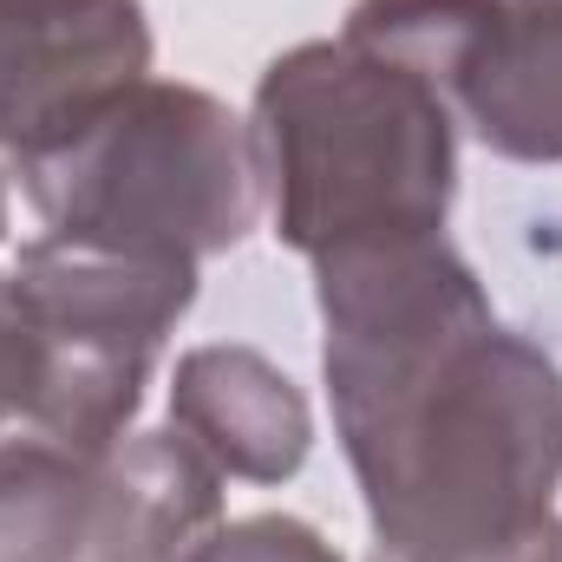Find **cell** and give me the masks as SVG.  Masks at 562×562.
<instances>
[{
	"instance_id": "6da1fadb",
	"label": "cell",
	"mask_w": 562,
	"mask_h": 562,
	"mask_svg": "<svg viewBox=\"0 0 562 562\" xmlns=\"http://www.w3.org/2000/svg\"><path fill=\"white\" fill-rule=\"evenodd\" d=\"M314 301L367 562H471L557 524L562 367L497 321L445 229L314 256Z\"/></svg>"
},
{
	"instance_id": "7a4b0ae2",
	"label": "cell",
	"mask_w": 562,
	"mask_h": 562,
	"mask_svg": "<svg viewBox=\"0 0 562 562\" xmlns=\"http://www.w3.org/2000/svg\"><path fill=\"white\" fill-rule=\"evenodd\" d=\"M262 216L281 249L327 256L431 236L458 196V119L413 66L353 40H301L249 99Z\"/></svg>"
},
{
	"instance_id": "3957f363",
	"label": "cell",
	"mask_w": 562,
	"mask_h": 562,
	"mask_svg": "<svg viewBox=\"0 0 562 562\" xmlns=\"http://www.w3.org/2000/svg\"><path fill=\"white\" fill-rule=\"evenodd\" d=\"M46 236L132 256H223L262 216L249 119L183 79H144L79 138L20 164Z\"/></svg>"
},
{
	"instance_id": "277c9868",
	"label": "cell",
	"mask_w": 562,
	"mask_h": 562,
	"mask_svg": "<svg viewBox=\"0 0 562 562\" xmlns=\"http://www.w3.org/2000/svg\"><path fill=\"white\" fill-rule=\"evenodd\" d=\"M7 281L40 334V400L26 431L99 464L132 431L150 367L196 301V262L33 236Z\"/></svg>"
},
{
	"instance_id": "5b68a950",
	"label": "cell",
	"mask_w": 562,
	"mask_h": 562,
	"mask_svg": "<svg viewBox=\"0 0 562 562\" xmlns=\"http://www.w3.org/2000/svg\"><path fill=\"white\" fill-rule=\"evenodd\" d=\"M340 40L413 66L510 164H562V0H353Z\"/></svg>"
},
{
	"instance_id": "8992f818",
	"label": "cell",
	"mask_w": 562,
	"mask_h": 562,
	"mask_svg": "<svg viewBox=\"0 0 562 562\" xmlns=\"http://www.w3.org/2000/svg\"><path fill=\"white\" fill-rule=\"evenodd\" d=\"M150 79L144 0H0V157L20 170Z\"/></svg>"
},
{
	"instance_id": "52a82bcc",
	"label": "cell",
	"mask_w": 562,
	"mask_h": 562,
	"mask_svg": "<svg viewBox=\"0 0 562 562\" xmlns=\"http://www.w3.org/2000/svg\"><path fill=\"white\" fill-rule=\"evenodd\" d=\"M170 425L243 484H288L314 451V413L269 353L210 340L170 373Z\"/></svg>"
},
{
	"instance_id": "ba28073f",
	"label": "cell",
	"mask_w": 562,
	"mask_h": 562,
	"mask_svg": "<svg viewBox=\"0 0 562 562\" xmlns=\"http://www.w3.org/2000/svg\"><path fill=\"white\" fill-rule=\"evenodd\" d=\"M223 471L177 431H125L99 458L92 550L99 562H190L223 530Z\"/></svg>"
},
{
	"instance_id": "9c48e42d",
	"label": "cell",
	"mask_w": 562,
	"mask_h": 562,
	"mask_svg": "<svg viewBox=\"0 0 562 562\" xmlns=\"http://www.w3.org/2000/svg\"><path fill=\"white\" fill-rule=\"evenodd\" d=\"M99 464L40 431H0V562H79L92 550Z\"/></svg>"
},
{
	"instance_id": "30bf717a",
	"label": "cell",
	"mask_w": 562,
	"mask_h": 562,
	"mask_svg": "<svg viewBox=\"0 0 562 562\" xmlns=\"http://www.w3.org/2000/svg\"><path fill=\"white\" fill-rule=\"evenodd\" d=\"M40 400V334L13 301V281L0 269V431H20Z\"/></svg>"
},
{
	"instance_id": "8fae6325",
	"label": "cell",
	"mask_w": 562,
	"mask_h": 562,
	"mask_svg": "<svg viewBox=\"0 0 562 562\" xmlns=\"http://www.w3.org/2000/svg\"><path fill=\"white\" fill-rule=\"evenodd\" d=\"M471 562H562V517L550 524V530L524 537L517 550H497V557H471Z\"/></svg>"
},
{
	"instance_id": "7c38bea8",
	"label": "cell",
	"mask_w": 562,
	"mask_h": 562,
	"mask_svg": "<svg viewBox=\"0 0 562 562\" xmlns=\"http://www.w3.org/2000/svg\"><path fill=\"white\" fill-rule=\"evenodd\" d=\"M0 236H7V170H0Z\"/></svg>"
}]
</instances>
